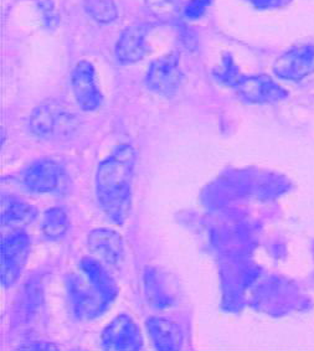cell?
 I'll list each match as a JSON object with an SVG mask.
<instances>
[{
	"label": "cell",
	"mask_w": 314,
	"mask_h": 351,
	"mask_svg": "<svg viewBox=\"0 0 314 351\" xmlns=\"http://www.w3.org/2000/svg\"><path fill=\"white\" fill-rule=\"evenodd\" d=\"M137 153L130 144L116 147L99 163L96 171V197L106 217L114 225H123L132 206V182Z\"/></svg>",
	"instance_id": "6da1fadb"
},
{
	"label": "cell",
	"mask_w": 314,
	"mask_h": 351,
	"mask_svg": "<svg viewBox=\"0 0 314 351\" xmlns=\"http://www.w3.org/2000/svg\"><path fill=\"white\" fill-rule=\"evenodd\" d=\"M76 128V116L56 101H47L40 104L30 117L32 133L47 141L64 139Z\"/></svg>",
	"instance_id": "7a4b0ae2"
},
{
	"label": "cell",
	"mask_w": 314,
	"mask_h": 351,
	"mask_svg": "<svg viewBox=\"0 0 314 351\" xmlns=\"http://www.w3.org/2000/svg\"><path fill=\"white\" fill-rule=\"evenodd\" d=\"M67 292L73 314L81 320L96 319L111 306L99 288L82 272L67 280Z\"/></svg>",
	"instance_id": "3957f363"
},
{
	"label": "cell",
	"mask_w": 314,
	"mask_h": 351,
	"mask_svg": "<svg viewBox=\"0 0 314 351\" xmlns=\"http://www.w3.org/2000/svg\"><path fill=\"white\" fill-rule=\"evenodd\" d=\"M30 254V239L21 228L14 230L1 241V285L5 288L14 286L27 265Z\"/></svg>",
	"instance_id": "277c9868"
},
{
	"label": "cell",
	"mask_w": 314,
	"mask_h": 351,
	"mask_svg": "<svg viewBox=\"0 0 314 351\" xmlns=\"http://www.w3.org/2000/svg\"><path fill=\"white\" fill-rule=\"evenodd\" d=\"M24 185L35 194H55L64 191L67 176L62 165L53 159H39L24 173Z\"/></svg>",
	"instance_id": "5b68a950"
},
{
	"label": "cell",
	"mask_w": 314,
	"mask_h": 351,
	"mask_svg": "<svg viewBox=\"0 0 314 351\" xmlns=\"http://www.w3.org/2000/svg\"><path fill=\"white\" fill-rule=\"evenodd\" d=\"M143 345L141 329L128 314L117 315L101 334V346L105 350H141Z\"/></svg>",
	"instance_id": "8992f818"
},
{
	"label": "cell",
	"mask_w": 314,
	"mask_h": 351,
	"mask_svg": "<svg viewBox=\"0 0 314 351\" xmlns=\"http://www.w3.org/2000/svg\"><path fill=\"white\" fill-rule=\"evenodd\" d=\"M182 78L183 73L179 67V53L171 52L152 64L145 77V85L154 93L171 97L177 93Z\"/></svg>",
	"instance_id": "52a82bcc"
},
{
	"label": "cell",
	"mask_w": 314,
	"mask_h": 351,
	"mask_svg": "<svg viewBox=\"0 0 314 351\" xmlns=\"http://www.w3.org/2000/svg\"><path fill=\"white\" fill-rule=\"evenodd\" d=\"M277 77L287 81H301L314 72V45L295 46L285 52L274 64Z\"/></svg>",
	"instance_id": "ba28073f"
},
{
	"label": "cell",
	"mask_w": 314,
	"mask_h": 351,
	"mask_svg": "<svg viewBox=\"0 0 314 351\" xmlns=\"http://www.w3.org/2000/svg\"><path fill=\"white\" fill-rule=\"evenodd\" d=\"M72 91L76 102L84 111L97 110L102 102V95L96 82L95 67L90 61L81 60L71 75Z\"/></svg>",
	"instance_id": "9c48e42d"
},
{
	"label": "cell",
	"mask_w": 314,
	"mask_h": 351,
	"mask_svg": "<svg viewBox=\"0 0 314 351\" xmlns=\"http://www.w3.org/2000/svg\"><path fill=\"white\" fill-rule=\"evenodd\" d=\"M90 252L97 260L111 267H118L125 261V242L122 236L112 228L92 230L87 237Z\"/></svg>",
	"instance_id": "30bf717a"
},
{
	"label": "cell",
	"mask_w": 314,
	"mask_h": 351,
	"mask_svg": "<svg viewBox=\"0 0 314 351\" xmlns=\"http://www.w3.org/2000/svg\"><path fill=\"white\" fill-rule=\"evenodd\" d=\"M234 88L251 104H271L287 97L288 93L269 76H243L237 78Z\"/></svg>",
	"instance_id": "8fae6325"
},
{
	"label": "cell",
	"mask_w": 314,
	"mask_h": 351,
	"mask_svg": "<svg viewBox=\"0 0 314 351\" xmlns=\"http://www.w3.org/2000/svg\"><path fill=\"white\" fill-rule=\"evenodd\" d=\"M145 328L152 344L157 350L176 351L182 349L184 334L177 323L165 318L152 317L145 322Z\"/></svg>",
	"instance_id": "7c38bea8"
},
{
	"label": "cell",
	"mask_w": 314,
	"mask_h": 351,
	"mask_svg": "<svg viewBox=\"0 0 314 351\" xmlns=\"http://www.w3.org/2000/svg\"><path fill=\"white\" fill-rule=\"evenodd\" d=\"M147 33L148 27L143 24H134L125 29L116 46V58L121 64L128 65L143 59L147 52Z\"/></svg>",
	"instance_id": "4fadbf2b"
},
{
	"label": "cell",
	"mask_w": 314,
	"mask_h": 351,
	"mask_svg": "<svg viewBox=\"0 0 314 351\" xmlns=\"http://www.w3.org/2000/svg\"><path fill=\"white\" fill-rule=\"evenodd\" d=\"M144 292L149 304L156 309H167L174 303V298L169 292V286L157 268L148 267L145 269Z\"/></svg>",
	"instance_id": "5bb4252c"
},
{
	"label": "cell",
	"mask_w": 314,
	"mask_h": 351,
	"mask_svg": "<svg viewBox=\"0 0 314 351\" xmlns=\"http://www.w3.org/2000/svg\"><path fill=\"white\" fill-rule=\"evenodd\" d=\"M38 219V210L18 199H3L1 225L15 230L25 228Z\"/></svg>",
	"instance_id": "9a60e30c"
},
{
	"label": "cell",
	"mask_w": 314,
	"mask_h": 351,
	"mask_svg": "<svg viewBox=\"0 0 314 351\" xmlns=\"http://www.w3.org/2000/svg\"><path fill=\"white\" fill-rule=\"evenodd\" d=\"M70 228L69 216L61 208H50L44 213L41 231L49 240H61Z\"/></svg>",
	"instance_id": "2e32d148"
},
{
	"label": "cell",
	"mask_w": 314,
	"mask_h": 351,
	"mask_svg": "<svg viewBox=\"0 0 314 351\" xmlns=\"http://www.w3.org/2000/svg\"><path fill=\"white\" fill-rule=\"evenodd\" d=\"M86 13L101 24H110L117 19V8L113 0H85Z\"/></svg>",
	"instance_id": "e0dca14e"
},
{
	"label": "cell",
	"mask_w": 314,
	"mask_h": 351,
	"mask_svg": "<svg viewBox=\"0 0 314 351\" xmlns=\"http://www.w3.org/2000/svg\"><path fill=\"white\" fill-rule=\"evenodd\" d=\"M145 7L160 21H174L183 10L182 0H144Z\"/></svg>",
	"instance_id": "ac0fdd59"
},
{
	"label": "cell",
	"mask_w": 314,
	"mask_h": 351,
	"mask_svg": "<svg viewBox=\"0 0 314 351\" xmlns=\"http://www.w3.org/2000/svg\"><path fill=\"white\" fill-rule=\"evenodd\" d=\"M214 75H215V77L219 81H221L225 85L231 86V87H234L237 78L241 76V73L239 71V67L235 65L234 59H232V56L230 53H226L224 56L221 69L216 70L214 72Z\"/></svg>",
	"instance_id": "d6986e66"
},
{
	"label": "cell",
	"mask_w": 314,
	"mask_h": 351,
	"mask_svg": "<svg viewBox=\"0 0 314 351\" xmlns=\"http://www.w3.org/2000/svg\"><path fill=\"white\" fill-rule=\"evenodd\" d=\"M39 10L40 13H41L43 21H44V25L47 29L53 30L56 26L59 25V13L55 9V4H53V0H40Z\"/></svg>",
	"instance_id": "ffe728a7"
},
{
	"label": "cell",
	"mask_w": 314,
	"mask_h": 351,
	"mask_svg": "<svg viewBox=\"0 0 314 351\" xmlns=\"http://www.w3.org/2000/svg\"><path fill=\"white\" fill-rule=\"evenodd\" d=\"M206 3L203 0H190L183 7V13L188 19H199L204 13Z\"/></svg>",
	"instance_id": "44dd1931"
},
{
	"label": "cell",
	"mask_w": 314,
	"mask_h": 351,
	"mask_svg": "<svg viewBox=\"0 0 314 351\" xmlns=\"http://www.w3.org/2000/svg\"><path fill=\"white\" fill-rule=\"evenodd\" d=\"M252 5L260 9H271L281 5L282 0H249Z\"/></svg>",
	"instance_id": "7402d4cb"
},
{
	"label": "cell",
	"mask_w": 314,
	"mask_h": 351,
	"mask_svg": "<svg viewBox=\"0 0 314 351\" xmlns=\"http://www.w3.org/2000/svg\"><path fill=\"white\" fill-rule=\"evenodd\" d=\"M203 1H205V3H206V4H209V3H210V0H203Z\"/></svg>",
	"instance_id": "603a6c76"
}]
</instances>
